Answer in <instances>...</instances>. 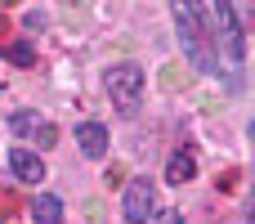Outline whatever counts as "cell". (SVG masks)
Listing matches in <instances>:
<instances>
[{
  "label": "cell",
  "instance_id": "1",
  "mask_svg": "<svg viewBox=\"0 0 255 224\" xmlns=\"http://www.w3.org/2000/svg\"><path fill=\"white\" fill-rule=\"evenodd\" d=\"M175 22H179V45L188 54V63L206 76H220V49L211 40V27H206V4H170Z\"/></svg>",
  "mask_w": 255,
  "mask_h": 224
},
{
  "label": "cell",
  "instance_id": "9",
  "mask_svg": "<svg viewBox=\"0 0 255 224\" xmlns=\"http://www.w3.org/2000/svg\"><path fill=\"white\" fill-rule=\"evenodd\" d=\"M197 175V162H193V153H175L170 162H166V180L170 184H188Z\"/></svg>",
  "mask_w": 255,
  "mask_h": 224
},
{
  "label": "cell",
  "instance_id": "2",
  "mask_svg": "<svg viewBox=\"0 0 255 224\" xmlns=\"http://www.w3.org/2000/svg\"><path fill=\"white\" fill-rule=\"evenodd\" d=\"M206 27H211L215 49L224 45V58H229L233 67H242V63H247V36H242L238 9H233V4H206Z\"/></svg>",
  "mask_w": 255,
  "mask_h": 224
},
{
  "label": "cell",
  "instance_id": "4",
  "mask_svg": "<svg viewBox=\"0 0 255 224\" xmlns=\"http://www.w3.org/2000/svg\"><path fill=\"white\" fill-rule=\"evenodd\" d=\"M121 216L130 224H152V216H157V184H152L148 175H139V180L126 184V193H121Z\"/></svg>",
  "mask_w": 255,
  "mask_h": 224
},
{
  "label": "cell",
  "instance_id": "5",
  "mask_svg": "<svg viewBox=\"0 0 255 224\" xmlns=\"http://www.w3.org/2000/svg\"><path fill=\"white\" fill-rule=\"evenodd\" d=\"M76 148H81L90 162L108 157V126H103V121H81V126H76Z\"/></svg>",
  "mask_w": 255,
  "mask_h": 224
},
{
  "label": "cell",
  "instance_id": "11",
  "mask_svg": "<svg viewBox=\"0 0 255 224\" xmlns=\"http://www.w3.org/2000/svg\"><path fill=\"white\" fill-rule=\"evenodd\" d=\"M152 220H157V224H184V216H179V211H161V207H157V216H152Z\"/></svg>",
  "mask_w": 255,
  "mask_h": 224
},
{
  "label": "cell",
  "instance_id": "6",
  "mask_svg": "<svg viewBox=\"0 0 255 224\" xmlns=\"http://www.w3.org/2000/svg\"><path fill=\"white\" fill-rule=\"evenodd\" d=\"M9 171H13V180H22V184H40V180H45V162H40L36 153H27V148H13V153H9Z\"/></svg>",
  "mask_w": 255,
  "mask_h": 224
},
{
  "label": "cell",
  "instance_id": "3",
  "mask_svg": "<svg viewBox=\"0 0 255 224\" xmlns=\"http://www.w3.org/2000/svg\"><path fill=\"white\" fill-rule=\"evenodd\" d=\"M103 85H108V99H112V108H117L121 117H134V112H139V99H143V67H139V63H117V67H108Z\"/></svg>",
  "mask_w": 255,
  "mask_h": 224
},
{
  "label": "cell",
  "instance_id": "8",
  "mask_svg": "<svg viewBox=\"0 0 255 224\" xmlns=\"http://www.w3.org/2000/svg\"><path fill=\"white\" fill-rule=\"evenodd\" d=\"M31 220L36 224H58L63 220V202H58L54 193H40V198L31 202Z\"/></svg>",
  "mask_w": 255,
  "mask_h": 224
},
{
  "label": "cell",
  "instance_id": "7",
  "mask_svg": "<svg viewBox=\"0 0 255 224\" xmlns=\"http://www.w3.org/2000/svg\"><path fill=\"white\" fill-rule=\"evenodd\" d=\"M49 121L40 117V112H9V135H18V139H40V130H45Z\"/></svg>",
  "mask_w": 255,
  "mask_h": 224
},
{
  "label": "cell",
  "instance_id": "12",
  "mask_svg": "<svg viewBox=\"0 0 255 224\" xmlns=\"http://www.w3.org/2000/svg\"><path fill=\"white\" fill-rule=\"evenodd\" d=\"M54 139H58V130H54V126H45V130H40V139H36V144H40V148H54Z\"/></svg>",
  "mask_w": 255,
  "mask_h": 224
},
{
  "label": "cell",
  "instance_id": "10",
  "mask_svg": "<svg viewBox=\"0 0 255 224\" xmlns=\"http://www.w3.org/2000/svg\"><path fill=\"white\" fill-rule=\"evenodd\" d=\"M4 58H9V63H18V67H31V63H36V49H31L27 40H18V45H9V49H4Z\"/></svg>",
  "mask_w": 255,
  "mask_h": 224
}]
</instances>
